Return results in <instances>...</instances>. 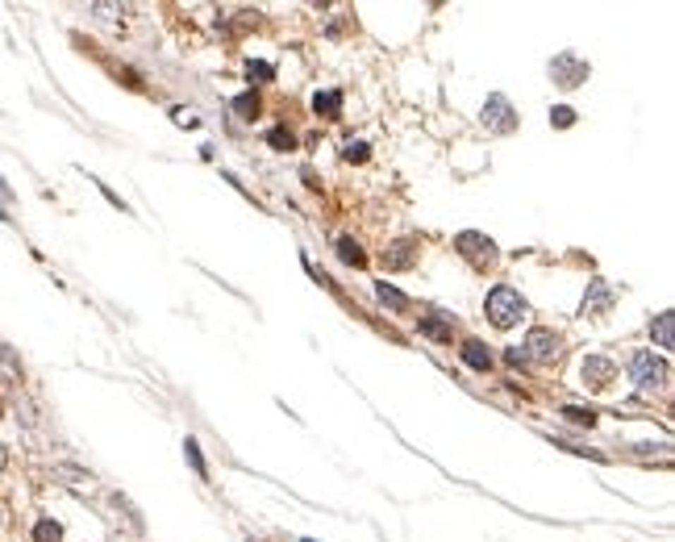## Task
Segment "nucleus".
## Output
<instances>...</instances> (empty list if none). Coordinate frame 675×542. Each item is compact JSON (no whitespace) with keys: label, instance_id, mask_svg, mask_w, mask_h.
<instances>
[{"label":"nucleus","instance_id":"f257e3e1","mask_svg":"<svg viewBox=\"0 0 675 542\" xmlns=\"http://www.w3.org/2000/svg\"><path fill=\"white\" fill-rule=\"evenodd\" d=\"M488 317H492V325L500 330H509V325H517L521 317H525V301H521V292L517 288H509V284H496L492 292H488Z\"/></svg>","mask_w":675,"mask_h":542},{"label":"nucleus","instance_id":"f03ea898","mask_svg":"<svg viewBox=\"0 0 675 542\" xmlns=\"http://www.w3.org/2000/svg\"><path fill=\"white\" fill-rule=\"evenodd\" d=\"M454 251H458L467 263H475V267H488L496 259V242L488 234H475V229H463V234L454 238Z\"/></svg>","mask_w":675,"mask_h":542},{"label":"nucleus","instance_id":"7ed1b4c3","mask_svg":"<svg viewBox=\"0 0 675 542\" xmlns=\"http://www.w3.org/2000/svg\"><path fill=\"white\" fill-rule=\"evenodd\" d=\"M630 375H633V384L646 388V392H650V388H663V384H667V363L655 359L650 351H638L630 359Z\"/></svg>","mask_w":675,"mask_h":542},{"label":"nucleus","instance_id":"20e7f679","mask_svg":"<svg viewBox=\"0 0 675 542\" xmlns=\"http://www.w3.org/2000/svg\"><path fill=\"white\" fill-rule=\"evenodd\" d=\"M550 76H554L559 88H580V84L588 80V63L584 59H576V54H559V59L550 63Z\"/></svg>","mask_w":675,"mask_h":542},{"label":"nucleus","instance_id":"39448f33","mask_svg":"<svg viewBox=\"0 0 675 542\" xmlns=\"http://www.w3.org/2000/svg\"><path fill=\"white\" fill-rule=\"evenodd\" d=\"M484 121L492 126L496 134H513V130H517V113H513V104H509L504 96H488V104H484Z\"/></svg>","mask_w":675,"mask_h":542},{"label":"nucleus","instance_id":"423d86ee","mask_svg":"<svg viewBox=\"0 0 675 542\" xmlns=\"http://www.w3.org/2000/svg\"><path fill=\"white\" fill-rule=\"evenodd\" d=\"M617 380V363L604 359V355H588L584 359V384L588 388H609Z\"/></svg>","mask_w":675,"mask_h":542},{"label":"nucleus","instance_id":"0eeeda50","mask_svg":"<svg viewBox=\"0 0 675 542\" xmlns=\"http://www.w3.org/2000/svg\"><path fill=\"white\" fill-rule=\"evenodd\" d=\"M521 355H534V359H554L559 355V338L550 334V330H530V338H525V347H517Z\"/></svg>","mask_w":675,"mask_h":542},{"label":"nucleus","instance_id":"6e6552de","mask_svg":"<svg viewBox=\"0 0 675 542\" xmlns=\"http://www.w3.org/2000/svg\"><path fill=\"white\" fill-rule=\"evenodd\" d=\"M413 259H417V242L401 238V242H392V246H388L384 267H388V271H405V267H413Z\"/></svg>","mask_w":675,"mask_h":542},{"label":"nucleus","instance_id":"1a4fd4ad","mask_svg":"<svg viewBox=\"0 0 675 542\" xmlns=\"http://www.w3.org/2000/svg\"><path fill=\"white\" fill-rule=\"evenodd\" d=\"M458 355H463V363H467L471 371H488V367H492V351H488V347H484L480 338H467Z\"/></svg>","mask_w":675,"mask_h":542},{"label":"nucleus","instance_id":"9d476101","mask_svg":"<svg viewBox=\"0 0 675 542\" xmlns=\"http://www.w3.org/2000/svg\"><path fill=\"white\" fill-rule=\"evenodd\" d=\"M613 305V288L604 279H592L588 284V301H584V313H604Z\"/></svg>","mask_w":675,"mask_h":542},{"label":"nucleus","instance_id":"9b49d317","mask_svg":"<svg viewBox=\"0 0 675 542\" xmlns=\"http://www.w3.org/2000/svg\"><path fill=\"white\" fill-rule=\"evenodd\" d=\"M313 113L317 117H329V121H334V117H342V92H317L313 96Z\"/></svg>","mask_w":675,"mask_h":542},{"label":"nucleus","instance_id":"f8f14e48","mask_svg":"<svg viewBox=\"0 0 675 542\" xmlns=\"http://www.w3.org/2000/svg\"><path fill=\"white\" fill-rule=\"evenodd\" d=\"M338 259L346 267H367V255H363V246L355 238H338Z\"/></svg>","mask_w":675,"mask_h":542},{"label":"nucleus","instance_id":"ddd939ff","mask_svg":"<svg viewBox=\"0 0 675 542\" xmlns=\"http://www.w3.org/2000/svg\"><path fill=\"white\" fill-rule=\"evenodd\" d=\"M417 330H421L425 338H434V342H450V338H454V334H450V325H446V321H438V317H421V321H417Z\"/></svg>","mask_w":675,"mask_h":542},{"label":"nucleus","instance_id":"4468645a","mask_svg":"<svg viewBox=\"0 0 675 542\" xmlns=\"http://www.w3.org/2000/svg\"><path fill=\"white\" fill-rule=\"evenodd\" d=\"M671 325H675L671 313H659V317H655V325H650V334L659 338V347H663V351H671Z\"/></svg>","mask_w":675,"mask_h":542},{"label":"nucleus","instance_id":"2eb2a0df","mask_svg":"<svg viewBox=\"0 0 675 542\" xmlns=\"http://www.w3.org/2000/svg\"><path fill=\"white\" fill-rule=\"evenodd\" d=\"M34 542H63V526H59L54 517H42V522L34 526Z\"/></svg>","mask_w":675,"mask_h":542},{"label":"nucleus","instance_id":"dca6fc26","mask_svg":"<svg viewBox=\"0 0 675 542\" xmlns=\"http://www.w3.org/2000/svg\"><path fill=\"white\" fill-rule=\"evenodd\" d=\"M563 417H567V421H571V426H584V430H592V426H596V409L563 405Z\"/></svg>","mask_w":675,"mask_h":542},{"label":"nucleus","instance_id":"f3484780","mask_svg":"<svg viewBox=\"0 0 675 542\" xmlns=\"http://www.w3.org/2000/svg\"><path fill=\"white\" fill-rule=\"evenodd\" d=\"M267 142L275 150H292V146H296V134H292L288 126H275V130H267Z\"/></svg>","mask_w":675,"mask_h":542},{"label":"nucleus","instance_id":"a211bd4d","mask_svg":"<svg viewBox=\"0 0 675 542\" xmlns=\"http://www.w3.org/2000/svg\"><path fill=\"white\" fill-rule=\"evenodd\" d=\"M375 292H379V301H384V305H392V309H408V296H405V292H396L392 284H379Z\"/></svg>","mask_w":675,"mask_h":542},{"label":"nucleus","instance_id":"6ab92c4d","mask_svg":"<svg viewBox=\"0 0 675 542\" xmlns=\"http://www.w3.org/2000/svg\"><path fill=\"white\" fill-rule=\"evenodd\" d=\"M246 76H250V80H263V84H271V80H275V67H271V63H263V59H250V63H246Z\"/></svg>","mask_w":675,"mask_h":542},{"label":"nucleus","instance_id":"aec40b11","mask_svg":"<svg viewBox=\"0 0 675 542\" xmlns=\"http://www.w3.org/2000/svg\"><path fill=\"white\" fill-rule=\"evenodd\" d=\"M233 113H242V117H259V96H255V92H242V96L233 100Z\"/></svg>","mask_w":675,"mask_h":542},{"label":"nucleus","instance_id":"412c9836","mask_svg":"<svg viewBox=\"0 0 675 542\" xmlns=\"http://www.w3.org/2000/svg\"><path fill=\"white\" fill-rule=\"evenodd\" d=\"M550 126H559V130H567V126H576V109H567V104H559V109H550Z\"/></svg>","mask_w":675,"mask_h":542},{"label":"nucleus","instance_id":"4be33fe9","mask_svg":"<svg viewBox=\"0 0 675 542\" xmlns=\"http://www.w3.org/2000/svg\"><path fill=\"white\" fill-rule=\"evenodd\" d=\"M183 451H188V463H192V467H196V476H209V471H205V459H200V447H196V442H192V438H188V442H183Z\"/></svg>","mask_w":675,"mask_h":542},{"label":"nucleus","instance_id":"5701e85b","mask_svg":"<svg viewBox=\"0 0 675 542\" xmlns=\"http://www.w3.org/2000/svg\"><path fill=\"white\" fill-rule=\"evenodd\" d=\"M342 155H346L351 163H363V159H367V142H346V150H342Z\"/></svg>","mask_w":675,"mask_h":542},{"label":"nucleus","instance_id":"b1692460","mask_svg":"<svg viewBox=\"0 0 675 542\" xmlns=\"http://www.w3.org/2000/svg\"><path fill=\"white\" fill-rule=\"evenodd\" d=\"M504 363H509V367H525V355H521V351H509Z\"/></svg>","mask_w":675,"mask_h":542},{"label":"nucleus","instance_id":"393cba45","mask_svg":"<svg viewBox=\"0 0 675 542\" xmlns=\"http://www.w3.org/2000/svg\"><path fill=\"white\" fill-rule=\"evenodd\" d=\"M305 542H313V538H305Z\"/></svg>","mask_w":675,"mask_h":542}]
</instances>
